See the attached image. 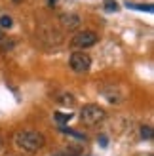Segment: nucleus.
<instances>
[{
	"mask_svg": "<svg viewBox=\"0 0 154 156\" xmlns=\"http://www.w3.org/2000/svg\"><path fill=\"white\" fill-rule=\"evenodd\" d=\"M141 137L145 141H150L152 139V128L150 126H141Z\"/></svg>",
	"mask_w": 154,
	"mask_h": 156,
	"instance_id": "nucleus-8",
	"label": "nucleus"
},
{
	"mask_svg": "<svg viewBox=\"0 0 154 156\" xmlns=\"http://www.w3.org/2000/svg\"><path fill=\"white\" fill-rule=\"evenodd\" d=\"M105 116H107L105 108L99 105H86L80 111V120L84 126H95V124L105 120Z\"/></svg>",
	"mask_w": 154,
	"mask_h": 156,
	"instance_id": "nucleus-2",
	"label": "nucleus"
},
{
	"mask_svg": "<svg viewBox=\"0 0 154 156\" xmlns=\"http://www.w3.org/2000/svg\"><path fill=\"white\" fill-rule=\"evenodd\" d=\"M13 143L25 152H38L46 143V137L34 129H19L13 135Z\"/></svg>",
	"mask_w": 154,
	"mask_h": 156,
	"instance_id": "nucleus-1",
	"label": "nucleus"
},
{
	"mask_svg": "<svg viewBox=\"0 0 154 156\" xmlns=\"http://www.w3.org/2000/svg\"><path fill=\"white\" fill-rule=\"evenodd\" d=\"M0 25H2L4 29H10L13 25V21H12L10 15H0Z\"/></svg>",
	"mask_w": 154,
	"mask_h": 156,
	"instance_id": "nucleus-9",
	"label": "nucleus"
},
{
	"mask_svg": "<svg viewBox=\"0 0 154 156\" xmlns=\"http://www.w3.org/2000/svg\"><path fill=\"white\" fill-rule=\"evenodd\" d=\"M59 21H61V25L65 29H68V30H72V29H76L80 25V17L76 13H63L59 17Z\"/></svg>",
	"mask_w": 154,
	"mask_h": 156,
	"instance_id": "nucleus-5",
	"label": "nucleus"
},
{
	"mask_svg": "<svg viewBox=\"0 0 154 156\" xmlns=\"http://www.w3.org/2000/svg\"><path fill=\"white\" fill-rule=\"evenodd\" d=\"M53 118H55V122L59 124V126H63L65 122H68V120L72 118V114H71V112H68V114H61V112H55V114H53Z\"/></svg>",
	"mask_w": 154,
	"mask_h": 156,
	"instance_id": "nucleus-6",
	"label": "nucleus"
},
{
	"mask_svg": "<svg viewBox=\"0 0 154 156\" xmlns=\"http://www.w3.org/2000/svg\"><path fill=\"white\" fill-rule=\"evenodd\" d=\"M55 2H57V0H50V4H51V6H53V4H55Z\"/></svg>",
	"mask_w": 154,
	"mask_h": 156,
	"instance_id": "nucleus-13",
	"label": "nucleus"
},
{
	"mask_svg": "<svg viewBox=\"0 0 154 156\" xmlns=\"http://www.w3.org/2000/svg\"><path fill=\"white\" fill-rule=\"evenodd\" d=\"M99 143H101V147H107V145H109V143H107V137H105V135L99 137Z\"/></svg>",
	"mask_w": 154,
	"mask_h": 156,
	"instance_id": "nucleus-11",
	"label": "nucleus"
},
{
	"mask_svg": "<svg viewBox=\"0 0 154 156\" xmlns=\"http://www.w3.org/2000/svg\"><path fill=\"white\" fill-rule=\"evenodd\" d=\"M2 38H4V34H2V30H0V42H2Z\"/></svg>",
	"mask_w": 154,
	"mask_h": 156,
	"instance_id": "nucleus-12",
	"label": "nucleus"
},
{
	"mask_svg": "<svg viewBox=\"0 0 154 156\" xmlns=\"http://www.w3.org/2000/svg\"><path fill=\"white\" fill-rule=\"evenodd\" d=\"M68 65L74 73H88L91 67V57L86 51H74L68 59Z\"/></svg>",
	"mask_w": 154,
	"mask_h": 156,
	"instance_id": "nucleus-4",
	"label": "nucleus"
},
{
	"mask_svg": "<svg viewBox=\"0 0 154 156\" xmlns=\"http://www.w3.org/2000/svg\"><path fill=\"white\" fill-rule=\"evenodd\" d=\"M97 40H99V36H97V33H93V30H80V33H76L72 36L71 46L74 50H86L89 46L97 44Z\"/></svg>",
	"mask_w": 154,
	"mask_h": 156,
	"instance_id": "nucleus-3",
	"label": "nucleus"
},
{
	"mask_svg": "<svg viewBox=\"0 0 154 156\" xmlns=\"http://www.w3.org/2000/svg\"><path fill=\"white\" fill-rule=\"evenodd\" d=\"M105 10L107 12H118L120 6H118L116 0H105Z\"/></svg>",
	"mask_w": 154,
	"mask_h": 156,
	"instance_id": "nucleus-7",
	"label": "nucleus"
},
{
	"mask_svg": "<svg viewBox=\"0 0 154 156\" xmlns=\"http://www.w3.org/2000/svg\"><path fill=\"white\" fill-rule=\"evenodd\" d=\"M131 8H137V10H147V12H152V6H143V4H128Z\"/></svg>",
	"mask_w": 154,
	"mask_h": 156,
	"instance_id": "nucleus-10",
	"label": "nucleus"
}]
</instances>
